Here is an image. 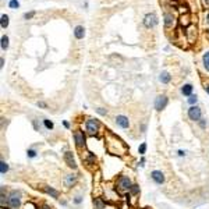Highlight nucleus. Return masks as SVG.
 Segmentation results:
<instances>
[{"mask_svg":"<svg viewBox=\"0 0 209 209\" xmlns=\"http://www.w3.org/2000/svg\"><path fill=\"white\" fill-rule=\"evenodd\" d=\"M27 155H28V157H35L36 156V151L35 149H28V151H27Z\"/></svg>","mask_w":209,"mask_h":209,"instance_id":"bb28decb","label":"nucleus"},{"mask_svg":"<svg viewBox=\"0 0 209 209\" xmlns=\"http://www.w3.org/2000/svg\"><path fill=\"white\" fill-rule=\"evenodd\" d=\"M64 183H66L67 187H72V184L75 183V176H74V174H69V176H66Z\"/></svg>","mask_w":209,"mask_h":209,"instance_id":"dca6fc26","label":"nucleus"},{"mask_svg":"<svg viewBox=\"0 0 209 209\" xmlns=\"http://www.w3.org/2000/svg\"><path fill=\"white\" fill-rule=\"evenodd\" d=\"M197 101H198V98L195 96V95H191V96L188 98V103H190V104H193V106H195Z\"/></svg>","mask_w":209,"mask_h":209,"instance_id":"5701e85b","label":"nucleus"},{"mask_svg":"<svg viewBox=\"0 0 209 209\" xmlns=\"http://www.w3.org/2000/svg\"><path fill=\"white\" fill-rule=\"evenodd\" d=\"M35 16V11H29V13H25L24 14V20H31L32 17Z\"/></svg>","mask_w":209,"mask_h":209,"instance_id":"a878e982","label":"nucleus"},{"mask_svg":"<svg viewBox=\"0 0 209 209\" xmlns=\"http://www.w3.org/2000/svg\"><path fill=\"white\" fill-rule=\"evenodd\" d=\"M184 155H185L184 151H178V156H184Z\"/></svg>","mask_w":209,"mask_h":209,"instance_id":"72a5a7b5","label":"nucleus"},{"mask_svg":"<svg viewBox=\"0 0 209 209\" xmlns=\"http://www.w3.org/2000/svg\"><path fill=\"white\" fill-rule=\"evenodd\" d=\"M145 151H146V144H145V142H142V144L140 145V148H138V152H140L141 155H144Z\"/></svg>","mask_w":209,"mask_h":209,"instance_id":"393cba45","label":"nucleus"},{"mask_svg":"<svg viewBox=\"0 0 209 209\" xmlns=\"http://www.w3.org/2000/svg\"><path fill=\"white\" fill-rule=\"evenodd\" d=\"M116 123L120 125L121 128H128L130 127V120L125 116H123V114H120V116L116 117Z\"/></svg>","mask_w":209,"mask_h":209,"instance_id":"1a4fd4ad","label":"nucleus"},{"mask_svg":"<svg viewBox=\"0 0 209 209\" xmlns=\"http://www.w3.org/2000/svg\"><path fill=\"white\" fill-rule=\"evenodd\" d=\"M8 172V165L6 163L4 160H1L0 162V173L1 174H6Z\"/></svg>","mask_w":209,"mask_h":209,"instance_id":"6ab92c4d","label":"nucleus"},{"mask_svg":"<svg viewBox=\"0 0 209 209\" xmlns=\"http://www.w3.org/2000/svg\"><path fill=\"white\" fill-rule=\"evenodd\" d=\"M63 124H64V127H66V128H69V127H70V124H69V123H67V121H64Z\"/></svg>","mask_w":209,"mask_h":209,"instance_id":"f704fd0d","label":"nucleus"},{"mask_svg":"<svg viewBox=\"0 0 209 209\" xmlns=\"http://www.w3.org/2000/svg\"><path fill=\"white\" fill-rule=\"evenodd\" d=\"M8 205L11 206L13 209H18L21 205V194L20 191H13L10 194V198H8Z\"/></svg>","mask_w":209,"mask_h":209,"instance_id":"f257e3e1","label":"nucleus"},{"mask_svg":"<svg viewBox=\"0 0 209 209\" xmlns=\"http://www.w3.org/2000/svg\"><path fill=\"white\" fill-rule=\"evenodd\" d=\"M191 92H193V85L191 84H185L183 88H181V93L185 95V96H191Z\"/></svg>","mask_w":209,"mask_h":209,"instance_id":"ddd939ff","label":"nucleus"},{"mask_svg":"<svg viewBox=\"0 0 209 209\" xmlns=\"http://www.w3.org/2000/svg\"><path fill=\"white\" fill-rule=\"evenodd\" d=\"M42 209H52V208H49V206H46V205H45V206H43V208H42Z\"/></svg>","mask_w":209,"mask_h":209,"instance_id":"e433bc0d","label":"nucleus"},{"mask_svg":"<svg viewBox=\"0 0 209 209\" xmlns=\"http://www.w3.org/2000/svg\"><path fill=\"white\" fill-rule=\"evenodd\" d=\"M204 64H205L206 70H209V50L204 54Z\"/></svg>","mask_w":209,"mask_h":209,"instance_id":"412c9836","label":"nucleus"},{"mask_svg":"<svg viewBox=\"0 0 209 209\" xmlns=\"http://www.w3.org/2000/svg\"><path fill=\"white\" fill-rule=\"evenodd\" d=\"M157 24V17L153 14V13H151V14H146L144 18V25L146 27V28H153L155 25Z\"/></svg>","mask_w":209,"mask_h":209,"instance_id":"423d86ee","label":"nucleus"},{"mask_svg":"<svg viewBox=\"0 0 209 209\" xmlns=\"http://www.w3.org/2000/svg\"><path fill=\"white\" fill-rule=\"evenodd\" d=\"M81 201H82V197H75V199H74L75 204H81Z\"/></svg>","mask_w":209,"mask_h":209,"instance_id":"7c9ffc66","label":"nucleus"},{"mask_svg":"<svg viewBox=\"0 0 209 209\" xmlns=\"http://www.w3.org/2000/svg\"><path fill=\"white\" fill-rule=\"evenodd\" d=\"M173 16L172 14H169V13H166L165 14V25L166 28H169V27H172V24H173Z\"/></svg>","mask_w":209,"mask_h":209,"instance_id":"f3484780","label":"nucleus"},{"mask_svg":"<svg viewBox=\"0 0 209 209\" xmlns=\"http://www.w3.org/2000/svg\"><path fill=\"white\" fill-rule=\"evenodd\" d=\"M74 141H75V145L78 146V148L85 146V135H84V133L80 131V130L74 131Z\"/></svg>","mask_w":209,"mask_h":209,"instance_id":"0eeeda50","label":"nucleus"},{"mask_svg":"<svg viewBox=\"0 0 209 209\" xmlns=\"http://www.w3.org/2000/svg\"><path fill=\"white\" fill-rule=\"evenodd\" d=\"M96 206H98V209H103V208H104L103 202H102L101 199H96Z\"/></svg>","mask_w":209,"mask_h":209,"instance_id":"c85d7f7f","label":"nucleus"},{"mask_svg":"<svg viewBox=\"0 0 209 209\" xmlns=\"http://www.w3.org/2000/svg\"><path fill=\"white\" fill-rule=\"evenodd\" d=\"M205 4H206V6H209V0H205Z\"/></svg>","mask_w":209,"mask_h":209,"instance_id":"4c0bfd02","label":"nucleus"},{"mask_svg":"<svg viewBox=\"0 0 209 209\" xmlns=\"http://www.w3.org/2000/svg\"><path fill=\"white\" fill-rule=\"evenodd\" d=\"M43 124H45V127H46L48 130H52V128H53V123H52L50 120H46V119H45V120H43Z\"/></svg>","mask_w":209,"mask_h":209,"instance_id":"b1692460","label":"nucleus"},{"mask_svg":"<svg viewBox=\"0 0 209 209\" xmlns=\"http://www.w3.org/2000/svg\"><path fill=\"white\" fill-rule=\"evenodd\" d=\"M167 102H169L167 96H165V95H159V96L155 99V109L160 112V110H163V109L167 106Z\"/></svg>","mask_w":209,"mask_h":209,"instance_id":"39448f33","label":"nucleus"},{"mask_svg":"<svg viewBox=\"0 0 209 209\" xmlns=\"http://www.w3.org/2000/svg\"><path fill=\"white\" fill-rule=\"evenodd\" d=\"M7 48H8V36L3 35V36H1V49L6 50Z\"/></svg>","mask_w":209,"mask_h":209,"instance_id":"aec40b11","label":"nucleus"},{"mask_svg":"<svg viewBox=\"0 0 209 209\" xmlns=\"http://www.w3.org/2000/svg\"><path fill=\"white\" fill-rule=\"evenodd\" d=\"M117 185H119V190L120 191H130L131 190V187H133V184H131V180H130L128 177H120L119 178V183H117Z\"/></svg>","mask_w":209,"mask_h":209,"instance_id":"7ed1b4c3","label":"nucleus"},{"mask_svg":"<svg viewBox=\"0 0 209 209\" xmlns=\"http://www.w3.org/2000/svg\"><path fill=\"white\" fill-rule=\"evenodd\" d=\"M38 106H40V107H46V104H45L43 102H38Z\"/></svg>","mask_w":209,"mask_h":209,"instance_id":"2f4dec72","label":"nucleus"},{"mask_svg":"<svg viewBox=\"0 0 209 209\" xmlns=\"http://www.w3.org/2000/svg\"><path fill=\"white\" fill-rule=\"evenodd\" d=\"M201 109L198 107V106H191L188 109V117L191 121H199L201 120Z\"/></svg>","mask_w":209,"mask_h":209,"instance_id":"20e7f679","label":"nucleus"},{"mask_svg":"<svg viewBox=\"0 0 209 209\" xmlns=\"http://www.w3.org/2000/svg\"><path fill=\"white\" fill-rule=\"evenodd\" d=\"M8 6H10V8H18L20 7V3H18V0H10Z\"/></svg>","mask_w":209,"mask_h":209,"instance_id":"4be33fe9","label":"nucleus"},{"mask_svg":"<svg viewBox=\"0 0 209 209\" xmlns=\"http://www.w3.org/2000/svg\"><path fill=\"white\" fill-rule=\"evenodd\" d=\"M138 191H140V187H138V185H135V184H134L133 187H131V190H130V193L134 194V195H135V194H138Z\"/></svg>","mask_w":209,"mask_h":209,"instance_id":"cd10ccee","label":"nucleus"},{"mask_svg":"<svg viewBox=\"0 0 209 209\" xmlns=\"http://www.w3.org/2000/svg\"><path fill=\"white\" fill-rule=\"evenodd\" d=\"M99 130V121L95 120V119H88L87 120V131L91 135H95Z\"/></svg>","mask_w":209,"mask_h":209,"instance_id":"f03ea898","label":"nucleus"},{"mask_svg":"<svg viewBox=\"0 0 209 209\" xmlns=\"http://www.w3.org/2000/svg\"><path fill=\"white\" fill-rule=\"evenodd\" d=\"M205 89H206V92L209 93V85H206V87H205Z\"/></svg>","mask_w":209,"mask_h":209,"instance_id":"c9c22d12","label":"nucleus"},{"mask_svg":"<svg viewBox=\"0 0 209 209\" xmlns=\"http://www.w3.org/2000/svg\"><path fill=\"white\" fill-rule=\"evenodd\" d=\"M3 66H4V59L1 57V59H0V67H3Z\"/></svg>","mask_w":209,"mask_h":209,"instance_id":"473e14b6","label":"nucleus"},{"mask_svg":"<svg viewBox=\"0 0 209 209\" xmlns=\"http://www.w3.org/2000/svg\"><path fill=\"white\" fill-rule=\"evenodd\" d=\"M85 35V28L82 25H77L75 28H74V36H75L77 39H82Z\"/></svg>","mask_w":209,"mask_h":209,"instance_id":"9b49d317","label":"nucleus"},{"mask_svg":"<svg viewBox=\"0 0 209 209\" xmlns=\"http://www.w3.org/2000/svg\"><path fill=\"white\" fill-rule=\"evenodd\" d=\"M208 21H209V14H208Z\"/></svg>","mask_w":209,"mask_h":209,"instance_id":"58836bf2","label":"nucleus"},{"mask_svg":"<svg viewBox=\"0 0 209 209\" xmlns=\"http://www.w3.org/2000/svg\"><path fill=\"white\" fill-rule=\"evenodd\" d=\"M64 160L71 169H77V163H75V160H74V157H72L71 152H66L64 153Z\"/></svg>","mask_w":209,"mask_h":209,"instance_id":"9d476101","label":"nucleus"},{"mask_svg":"<svg viewBox=\"0 0 209 209\" xmlns=\"http://www.w3.org/2000/svg\"><path fill=\"white\" fill-rule=\"evenodd\" d=\"M187 35H188V40L190 42H194V39L197 38V29L194 27H190L188 31H187Z\"/></svg>","mask_w":209,"mask_h":209,"instance_id":"4468645a","label":"nucleus"},{"mask_svg":"<svg viewBox=\"0 0 209 209\" xmlns=\"http://www.w3.org/2000/svg\"><path fill=\"white\" fill-rule=\"evenodd\" d=\"M151 177H152V180L156 183V184H163L165 183V174L159 172V170H153L152 173H151Z\"/></svg>","mask_w":209,"mask_h":209,"instance_id":"6e6552de","label":"nucleus"},{"mask_svg":"<svg viewBox=\"0 0 209 209\" xmlns=\"http://www.w3.org/2000/svg\"><path fill=\"white\" fill-rule=\"evenodd\" d=\"M96 112L99 113V114H102V116H104V114H106V110H104L103 107H98V109H96Z\"/></svg>","mask_w":209,"mask_h":209,"instance_id":"c756f323","label":"nucleus"},{"mask_svg":"<svg viewBox=\"0 0 209 209\" xmlns=\"http://www.w3.org/2000/svg\"><path fill=\"white\" fill-rule=\"evenodd\" d=\"M43 191L45 193H48L49 195H52L53 198H57L59 197V191L54 188H52V187H43Z\"/></svg>","mask_w":209,"mask_h":209,"instance_id":"2eb2a0df","label":"nucleus"},{"mask_svg":"<svg viewBox=\"0 0 209 209\" xmlns=\"http://www.w3.org/2000/svg\"><path fill=\"white\" fill-rule=\"evenodd\" d=\"M170 80H172V75H170L167 71H162L160 75H159V81H160L162 84H169Z\"/></svg>","mask_w":209,"mask_h":209,"instance_id":"f8f14e48","label":"nucleus"},{"mask_svg":"<svg viewBox=\"0 0 209 209\" xmlns=\"http://www.w3.org/2000/svg\"><path fill=\"white\" fill-rule=\"evenodd\" d=\"M0 25H1V28H7L8 27V16L3 14V16L0 17Z\"/></svg>","mask_w":209,"mask_h":209,"instance_id":"a211bd4d","label":"nucleus"}]
</instances>
